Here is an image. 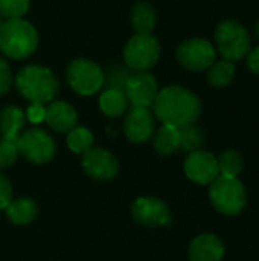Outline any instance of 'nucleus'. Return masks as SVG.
I'll return each mask as SVG.
<instances>
[{"label": "nucleus", "instance_id": "obj_1", "mask_svg": "<svg viewBox=\"0 0 259 261\" xmlns=\"http://www.w3.org/2000/svg\"><path fill=\"white\" fill-rule=\"evenodd\" d=\"M153 107L154 115L162 124L177 128L195 124L202 113L200 99L191 90L180 86H168L159 90Z\"/></svg>", "mask_w": 259, "mask_h": 261}, {"label": "nucleus", "instance_id": "obj_2", "mask_svg": "<svg viewBox=\"0 0 259 261\" xmlns=\"http://www.w3.org/2000/svg\"><path fill=\"white\" fill-rule=\"evenodd\" d=\"M15 87L31 104H49L58 92V78L55 73L38 64L23 67L15 76Z\"/></svg>", "mask_w": 259, "mask_h": 261}, {"label": "nucleus", "instance_id": "obj_3", "mask_svg": "<svg viewBox=\"0 0 259 261\" xmlns=\"http://www.w3.org/2000/svg\"><path fill=\"white\" fill-rule=\"evenodd\" d=\"M38 46L37 29L23 18H9L0 26V50L14 60H23Z\"/></svg>", "mask_w": 259, "mask_h": 261}, {"label": "nucleus", "instance_id": "obj_4", "mask_svg": "<svg viewBox=\"0 0 259 261\" xmlns=\"http://www.w3.org/2000/svg\"><path fill=\"white\" fill-rule=\"evenodd\" d=\"M214 208L224 216H238L247 203V193L238 177L218 176L209 188Z\"/></svg>", "mask_w": 259, "mask_h": 261}, {"label": "nucleus", "instance_id": "obj_5", "mask_svg": "<svg viewBox=\"0 0 259 261\" xmlns=\"http://www.w3.org/2000/svg\"><path fill=\"white\" fill-rule=\"evenodd\" d=\"M215 41L220 54L227 61L241 60L250 50V37L244 26L235 20H226L220 23L215 31Z\"/></svg>", "mask_w": 259, "mask_h": 261}, {"label": "nucleus", "instance_id": "obj_6", "mask_svg": "<svg viewBox=\"0 0 259 261\" xmlns=\"http://www.w3.org/2000/svg\"><path fill=\"white\" fill-rule=\"evenodd\" d=\"M160 57V44L153 34H136L124 49V60L128 69L147 72Z\"/></svg>", "mask_w": 259, "mask_h": 261}, {"label": "nucleus", "instance_id": "obj_7", "mask_svg": "<svg viewBox=\"0 0 259 261\" xmlns=\"http://www.w3.org/2000/svg\"><path fill=\"white\" fill-rule=\"evenodd\" d=\"M67 81L70 87L84 96L95 95L104 86V72L92 60L78 58L73 60L66 70Z\"/></svg>", "mask_w": 259, "mask_h": 261}, {"label": "nucleus", "instance_id": "obj_8", "mask_svg": "<svg viewBox=\"0 0 259 261\" xmlns=\"http://www.w3.org/2000/svg\"><path fill=\"white\" fill-rule=\"evenodd\" d=\"M18 154L32 164H46L55 154L53 139L41 128H31L17 138Z\"/></svg>", "mask_w": 259, "mask_h": 261}, {"label": "nucleus", "instance_id": "obj_9", "mask_svg": "<svg viewBox=\"0 0 259 261\" xmlns=\"http://www.w3.org/2000/svg\"><path fill=\"white\" fill-rule=\"evenodd\" d=\"M177 60L188 70H206L215 63V47L205 38H191L177 47Z\"/></svg>", "mask_w": 259, "mask_h": 261}, {"label": "nucleus", "instance_id": "obj_10", "mask_svg": "<svg viewBox=\"0 0 259 261\" xmlns=\"http://www.w3.org/2000/svg\"><path fill=\"white\" fill-rule=\"evenodd\" d=\"M133 107H151L159 93L156 78L148 72H133L124 90Z\"/></svg>", "mask_w": 259, "mask_h": 261}, {"label": "nucleus", "instance_id": "obj_11", "mask_svg": "<svg viewBox=\"0 0 259 261\" xmlns=\"http://www.w3.org/2000/svg\"><path fill=\"white\" fill-rule=\"evenodd\" d=\"M186 176L200 185H211L218 176V161L214 154L205 150H197L188 154L185 161Z\"/></svg>", "mask_w": 259, "mask_h": 261}, {"label": "nucleus", "instance_id": "obj_12", "mask_svg": "<svg viewBox=\"0 0 259 261\" xmlns=\"http://www.w3.org/2000/svg\"><path fill=\"white\" fill-rule=\"evenodd\" d=\"M133 217L137 223L148 228L165 226L171 222L168 205L156 197H139L131 208Z\"/></svg>", "mask_w": 259, "mask_h": 261}, {"label": "nucleus", "instance_id": "obj_13", "mask_svg": "<svg viewBox=\"0 0 259 261\" xmlns=\"http://www.w3.org/2000/svg\"><path fill=\"white\" fill-rule=\"evenodd\" d=\"M84 171L96 180H110L118 174L119 164L105 148H90L82 154Z\"/></svg>", "mask_w": 259, "mask_h": 261}, {"label": "nucleus", "instance_id": "obj_14", "mask_svg": "<svg viewBox=\"0 0 259 261\" xmlns=\"http://www.w3.org/2000/svg\"><path fill=\"white\" fill-rule=\"evenodd\" d=\"M124 133L128 141L142 144L154 133V116L148 107H133L124 122Z\"/></svg>", "mask_w": 259, "mask_h": 261}, {"label": "nucleus", "instance_id": "obj_15", "mask_svg": "<svg viewBox=\"0 0 259 261\" xmlns=\"http://www.w3.org/2000/svg\"><path fill=\"white\" fill-rule=\"evenodd\" d=\"M44 121L52 130L58 133H69L72 128L76 127L78 113L66 101H50L46 107Z\"/></svg>", "mask_w": 259, "mask_h": 261}, {"label": "nucleus", "instance_id": "obj_16", "mask_svg": "<svg viewBox=\"0 0 259 261\" xmlns=\"http://www.w3.org/2000/svg\"><path fill=\"white\" fill-rule=\"evenodd\" d=\"M223 255L224 245L214 234H202L189 246L191 261H221Z\"/></svg>", "mask_w": 259, "mask_h": 261}, {"label": "nucleus", "instance_id": "obj_17", "mask_svg": "<svg viewBox=\"0 0 259 261\" xmlns=\"http://www.w3.org/2000/svg\"><path fill=\"white\" fill-rule=\"evenodd\" d=\"M26 115L20 107L8 106L0 112V133L3 139H14L20 136L21 128L24 127Z\"/></svg>", "mask_w": 259, "mask_h": 261}, {"label": "nucleus", "instance_id": "obj_18", "mask_svg": "<svg viewBox=\"0 0 259 261\" xmlns=\"http://www.w3.org/2000/svg\"><path fill=\"white\" fill-rule=\"evenodd\" d=\"M128 99L122 90L107 89L99 96V109L110 118H119L128 110Z\"/></svg>", "mask_w": 259, "mask_h": 261}, {"label": "nucleus", "instance_id": "obj_19", "mask_svg": "<svg viewBox=\"0 0 259 261\" xmlns=\"http://www.w3.org/2000/svg\"><path fill=\"white\" fill-rule=\"evenodd\" d=\"M38 208L34 200L21 197L11 200L6 206V216L8 219L15 225H27L37 217Z\"/></svg>", "mask_w": 259, "mask_h": 261}, {"label": "nucleus", "instance_id": "obj_20", "mask_svg": "<svg viewBox=\"0 0 259 261\" xmlns=\"http://www.w3.org/2000/svg\"><path fill=\"white\" fill-rule=\"evenodd\" d=\"M154 148L162 156H169L180 150V132L172 125H162L154 136Z\"/></svg>", "mask_w": 259, "mask_h": 261}, {"label": "nucleus", "instance_id": "obj_21", "mask_svg": "<svg viewBox=\"0 0 259 261\" xmlns=\"http://www.w3.org/2000/svg\"><path fill=\"white\" fill-rule=\"evenodd\" d=\"M131 23L137 34H151L156 26V11L150 3L139 2L133 6Z\"/></svg>", "mask_w": 259, "mask_h": 261}, {"label": "nucleus", "instance_id": "obj_22", "mask_svg": "<svg viewBox=\"0 0 259 261\" xmlns=\"http://www.w3.org/2000/svg\"><path fill=\"white\" fill-rule=\"evenodd\" d=\"M235 75V66L232 61L223 60L217 61L209 67L208 72V80L214 87H226L231 84Z\"/></svg>", "mask_w": 259, "mask_h": 261}, {"label": "nucleus", "instance_id": "obj_23", "mask_svg": "<svg viewBox=\"0 0 259 261\" xmlns=\"http://www.w3.org/2000/svg\"><path fill=\"white\" fill-rule=\"evenodd\" d=\"M179 132H180V148L182 150H185L188 153L202 150V147L205 144V135L200 127H197L195 124H189V125L180 127Z\"/></svg>", "mask_w": 259, "mask_h": 261}, {"label": "nucleus", "instance_id": "obj_24", "mask_svg": "<svg viewBox=\"0 0 259 261\" xmlns=\"http://www.w3.org/2000/svg\"><path fill=\"white\" fill-rule=\"evenodd\" d=\"M67 145L76 154H84L93 148V135L84 127H75L67 135Z\"/></svg>", "mask_w": 259, "mask_h": 261}, {"label": "nucleus", "instance_id": "obj_25", "mask_svg": "<svg viewBox=\"0 0 259 261\" xmlns=\"http://www.w3.org/2000/svg\"><path fill=\"white\" fill-rule=\"evenodd\" d=\"M217 161H218V170L221 176L237 177L243 171V158L234 150L224 151Z\"/></svg>", "mask_w": 259, "mask_h": 261}, {"label": "nucleus", "instance_id": "obj_26", "mask_svg": "<svg viewBox=\"0 0 259 261\" xmlns=\"http://www.w3.org/2000/svg\"><path fill=\"white\" fill-rule=\"evenodd\" d=\"M29 9V0H0V17L21 18Z\"/></svg>", "mask_w": 259, "mask_h": 261}, {"label": "nucleus", "instance_id": "obj_27", "mask_svg": "<svg viewBox=\"0 0 259 261\" xmlns=\"http://www.w3.org/2000/svg\"><path fill=\"white\" fill-rule=\"evenodd\" d=\"M133 72H130V69H122V67H114L113 70H110V73L105 76L104 75V86H107V89H118V90H125V84L130 78Z\"/></svg>", "mask_w": 259, "mask_h": 261}, {"label": "nucleus", "instance_id": "obj_28", "mask_svg": "<svg viewBox=\"0 0 259 261\" xmlns=\"http://www.w3.org/2000/svg\"><path fill=\"white\" fill-rule=\"evenodd\" d=\"M18 156L17 141L14 139H3L0 141V168L11 167Z\"/></svg>", "mask_w": 259, "mask_h": 261}, {"label": "nucleus", "instance_id": "obj_29", "mask_svg": "<svg viewBox=\"0 0 259 261\" xmlns=\"http://www.w3.org/2000/svg\"><path fill=\"white\" fill-rule=\"evenodd\" d=\"M12 86V73L9 64L0 57V95H5Z\"/></svg>", "mask_w": 259, "mask_h": 261}, {"label": "nucleus", "instance_id": "obj_30", "mask_svg": "<svg viewBox=\"0 0 259 261\" xmlns=\"http://www.w3.org/2000/svg\"><path fill=\"white\" fill-rule=\"evenodd\" d=\"M12 200V188L9 180L0 173V210H6L9 202Z\"/></svg>", "mask_w": 259, "mask_h": 261}, {"label": "nucleus", "instance_id": "obj_31", "mask_svg": "<svg viewBox=\"0 0 259 261\" xmlns=\"http://www.w3.org/2000/svg\"><path fill=\"white\" fill-rule=\"evenodd\" d=\"M26 118L32 124H40L46 118V107L41 104H31L26 110Z\"/></svg>", "mask_w": 259, "mask_h": 261}, {"label": "nucleus", "instance_id": "obj_32", "mask_svg": "<svg viewBox=\"0 0 259 261\" xmlns=\"http://www.w3.org/2000/svg\"><path fill=\"white\" fill-rule=\"evenodd\" d=\"M247 63H249L250 70L255 72L256 75H259V47H255L252 52H249Z\"/></svg>", "mask_w": 259, "mask_h": 261}, {"label": "nucleus", "instance_id": "obj_33", "mask_svg": "<svg viewBox=\"0 0 259 261\" xmlns=\"http://www.w3.org/2000/svg\"><path fill=\"white\" fill-rule=\"evenodd\" d=\"M256 35H258V37H259V21H258V23H256Z\"/></svg>", "mask_w": 259, "mask_h": 261}, {"label": "nucleus", "instance_id": "obj_34", "mask_svg": "<svg viewBox=\"0 0 259 261\" xmlns=\"http://www.w3.org/2000/svg\"><path fill=\"white\" fill-rule=\"evenodd\" d=\"M0 26H2V17H0Z\"/></svg>", "mask_w": 259, "mask_h": 261}]
</instances>
